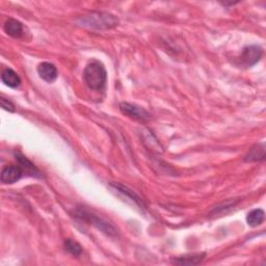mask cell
<instances>
[{"instance_id": "6da1fadb", "label": "cell", "mask_w": 266, "mask_h": 266, "mask_svg": "<svg viewBox=\"0 0 266 266\" xmlns=\"http://www.w3.org/2000/svg\"><path fill=\"white\" fill-rule=\"evenodd\" d=\"M84 81L93 91H102L107 81V73L100 62H92L85 67L83 73Z\"/></svg>"}, {"instance_id": "9c48e42d", "label": "cell", "mask_w": 266, "mask_h": 266, "mask_svg": "<svg viewBox=\"0 0 266 266\" xmlns=\"http://www.w3.org/2000/svg\"><path fill=\"white\" fill-rule=\"evenodd\" d=\"M205 258V254H190L181 257H176L173 259V263L177 265H196L202 263Z\"/></svg>"}, {"instance_id": "7c38bea8", "label": "cell", "mask_w": 266, "mask_h": 266, "mask_svg": "<svg viewBox=\"0 0 266 266\" xmlns=\"http://www.w3.org/2000/svg\"><path fill=\"white\" fill-rule=\"evenodd\" d=\"M264 218H265V213L262 209H254L247 214L246 221L248 226L255 228L257 226L261 225L264 221Z\"/></svg>"}, {"instance_id": "7a4b0ae2", "label": "cell", "mask_w": 266, "mask_h": 266, "mask_svg": "<svg viewBox=\"0 0 266 266\" xmlns=\"http://www.w3.org/2000/svg\"><path fill=\"white\" fill-rule=\"evenodd\" d=\"M75 217L85 222H89V224L93 225L94 227H96L97 229H99L103 233L108 236H117L118 234V231L114 227V225H111L110 222L106 221L104 218L96 216L95 213L91 212L88 209L78 208L75 212Z\"/></svg>"}, {"instance_id": "30bf717a", "label": "cell", "mask_w": 266, "mask_h": 266, "mask_svg": "<svg viewBox=\"0 0 266 266\" xmlns=\"http://www.w3.org/2000/svg\"><path fill=\"white\" fill-rule=\"evenodd\" d=\"M16 159L18 161L19 167L22 169L23 173L33 177H41V173L38 170V169L34 167L26 157L21 155V154H16Z\"/></svg>"}, {"instance_id": "4fadbf2b", "label": "cell", "mask_w": 266, "mask_h": 266, "mask_svg": "<svg viewBox=\"0 0 266 266\" xmlns=\"http://www.w3.org/2000/svg\"><path fill=\"white\" fill-rule=\"evenodd\" d=\"M265 157V147L264 144L256 145L255 147L248 152V154L245 157V161H258L263 160Z\"/></svg>"}, {"instance_id": "277c9868", "label": "cell", "mask_w": 266, "mask_h": 266, "mask_svg": "<svg viewBox=\"0 0 266 266\" xmlns=\"http://www.w3.org/2000/svg\"><path fill=\"white\" fill-rule=\"evenodd\" d=\"M120 110H121V113L123 115L129 117L139 122L148 121L151 117L148 111L144 109L143 107H140L135 104H131V103H127V102H123L120 104Z\"/></svg>"}, {"instance_id": "2e32d148", "label": "cell", "mask_w": 266, "mask_h": 266, "mask_svg": "<svg viewBox=\"0 0 266 266\" xmlns=\"http://www.w3.org/2000/svg\"><path fill=\"white\" fill-rule=\"evenodd\" d=\"M1 107L6 111H11V113L15 111V106H14L13 103L11 101L4 99L3 97L1 98Z\"/></svg>"}, {"instance_id": "ba28073f", "label": "cell", "mask_w": 266, "mask_h": 266, "mask_svg": "<svg viewBox=\"0 0 266 266\" xmlns=\"http://www.w3.org/2000/svg\"><path fill=\"white\" fill-rule=\"evenodd\" d=\"M5 33H7L8 36L12 37V38H15V39H18L20 37H22V34L24 32V27H23V24L16 20V19H8L6 20V22L4 23V27H3Z\"/></svg>"}, {"instance_id": "9a60e30c", "label": "cell", "mask_w": 266, "mask_h": 266, "mask_svg": "<svg viewBox=\"0 0 266 266\" xmlns=\"http://www.w3.org/2000/svg\"><path fill=\"white\" fill-rule=\"evenodd\" d=\"M64 245H65L66 251L69 252L70 254H72L73 256H79L82 253L81 245L78 242H74V240L67 239Z\"/></svg>"}, {"instance_id": "8fae6325", "label": "cell", "mask_w": 266, "mask_h": 266, "mask_svg": "<svg viewBox=\"0 0 266 266\" xmlns=\"http://www.w3.org/2000/svg\"><path fill=\"white\" fill-rule=\"evenodd\" d=\"M1 80L5 85H7L8 88H12V89L18 88L21 84V79L19 75L17 74L14 70H12V69H5V70L2 72Z\"/></svg>"}, {"instance_id": "5b68a950", "label": "cell", "mask_w": 266, "mask_h": 266, "mask_svg": "<svg viewBox=\"0 0 266 266\" xmlns=\"http://www.w3.org/2000/svg\"><path fill=\"white\" fill-rule=\"evenodd\" d=\"M262 54L263 50L260 46H246L242 51V55H240L239 59L242 62V65L245 67H252L260 61Z\"/></svg>"}, {"instance_id": "3957f363", "label": "cell", "mask_w": 266, "mask_h": 266, "mask_svg": "<svg viewBox=\"0 0 266 266\" xmlns=\"http://www.w3.org/2000/svg\"><path fill=\"white\" fill-rule=\"evenodd\" d=\"M84 26L96 29H109L116 27L119 21L115 16L107 13H94L81 20Z\"/></svg>"}, {"instance_id": "8992f818", "label": "cell", "mask_w": 266, "mask_h": 266, "mask_svg": "<svg viewBox=\"0 0 266 266\" xmlns=\"http://www.w3.org/2000/svg\"><path fill=\"white\" fill-rule=\"evenodd\" d=\"M23 175V170L19 166H6L1 171V182L4 184H13L19 181Z\"/></svg>"}, {"instance_id": "5bb4252c", "label": "cell", "mask_w": 266, "mask_h": 266, "mask_svg": "<svg viewBox=\"0 0 266 266\" xmlns=\"http://www.w3.org/2000/svg\"><path fill=\"white\" fill-rule=\"evenodd\" d=\"M111 186L115 187L116 188V191H118L119 193H123L124 195H126L127 198H129L134 204H136L137 206H140V207H144V205H143V202L142 200L139 198V196H137L132 191L130 190H128V188L122 184H111Z\"/></svg>"}, {"instance_id": "52a82bcc", "label": "cell", "mask_w": 266, "mask_h": 266, "mask_svg": "<svg viewBox=\"0 0 266 266\" xmlns=\"http://www.w3.org/2000/svg\"><path fill=\"white\" fill-rule=\"evenodd\" d=\"M38 73L43 80L47 82H53L57 78V69L53 64L42 63L38 66Z\"/></svg>"}]
</instances>
